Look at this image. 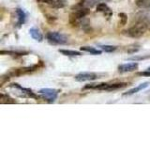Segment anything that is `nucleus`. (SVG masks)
<instances>
[{
    "mask_svg": "<svg viewBox=\"0 0 150 141\" xmlns=\"http://www.w3.org/2000/svg\"><path fill=\"white\" fill-rule=\"evenodd\" d=\"M150 58V55H144V56H131L129 59V60H133V61H139V60H144V59H147Z\"/></svg>",
    "mask_w": 150,
    "mask_h": 141,
    "instance_id": "23",
    "label": "nucleus"
},
{
    "mask_svg": "<svg viewBox=\"0 0 150 141\" xmlns=\"http://www.w3.org/2000/svg\"><path fill=\"white\" fill-rule=\"evenodd\" d=\"M15 12L18 16V26H21L22 25L25 23V20H26V14L25 12L23 9H20V8H17L15 9Z\"/></svg>",
    "mask_w": 150,
    "mask_h": 141,
    "instance_id": "15",
    "label": "nucleus"
},
{
    "mask_svg": "<svg viewBox=\"0 0 150 141\" xmlns=\"http://www.w3.org/2000/svg\"><path fill=\"white\" fill-rule=\"evenodd\" d=\"M148 26L149 21L147 19H140L126 31L127 35L133 38V39H138V38H141L143 35H144V33L148 29Z\"/></svg>",
    "mask_w": 150,
    "mask_h": 141,
    "instance_id": "1",
    "label": "nucleus"
},
{
    "mask_svg": "<svg viewBox=\"0 0 150 141\" xmlns=\"http://www.w3.org/2000/svg\"><path fill=\"white\" fill-rule=\"evenodd\" d=\"M147 70H150V67H148V68H147Z\"/></svg>",
    "mask_w": 150,
    "mask_h": 141,
    "instance_id": "26",
    "label": "nucleus"
},
{
    "mask_svg": "<svg viewBox=\"0 0 150 141\" xmlns=\"http://www.w3.org/2000/svg\"><path fill=\"white\" fill-rule=\"evenodd\" d=\"M139 50H140V44L132 43V44H129V46H127L125 51L129 54H134V53H136V52H138Z\"/></svg>",
    "mask_w": 150,
    "mask_h": 141,
    "instance_id": "19",
    "label": "nucleus"
},
{
    "mask_svg": "<svg viewBox=\"0 0 150 141\" xmlns=\"http://www.w3.org/2000/svg\"><path fill=\"white\" fill-rule=\"evenodd\" d=\"M96 11L98 12H101L103 14H105L107 16H111L112 15V11L111 9L108 7V5L106 4V2H100L97 5V9Z\"/></svg>",
    "mask_w": 150,
    "mask_h": 141,
    "instance_id": "11",
    "label": "nucleus"
},
{
    "mask_svg": "<svg viewBox=\"0 0 150 141\" xmlns=\"http://www.w3.org/2000/svg\"><path fill=\"white\" fill-rule=\"evenodd\" d=\"M0 54H1V55H9V56H21L28 55V54H29V52L25 51V50H1V51H0Z\"/></svg>",
    "mask_w": 150,
    "mask_h": 141,
    "instance_id": "12",
    "label": "nucleus"
},
{
    "mask_svg": "<svg viewBox=\"0 0 150 141\" xmlns=\"http://www.w3.org/2000/svg\"><path fill=\"white\" fill-rule=\"evenodd\" d=\"M80 50L83 51V52H87V53H90L91 55H101L102 54V51L100 49H96L95 47H92V46H82Z\"/></svg>",
    "mask_w": 150,
    "mask_h": 141,
    "instance_id": "16",
    "label": "nucleus"
},
{
    "mask_svg": "<svg viewBox=\"0 0 150 141\" xmlns=\"http://www.w3.org/2000/svg\"><path fill=\"white\" fill-rule=\"evenodd\" d=\"M135 4L140 9L150 11V0H135Z\"/></svg>",
    "mask_w": 150,
    "mask_h": 141,
    "instance_id": "18",
    "label": "nucleus"
},
{
    "mask_svg": "<svg viewBox=\"0 0 150 141\" xmlns=\"http://www.w3.org/2000/svg\"><path fill=\"white\" fill-rule=\"evenodd\" d=\"M129 86V83L118 82V83H92L87 84L84 86L86 89H98V90H106V91H114L117 89L124 88Z\"/></svg>",
    "mask_w": 150,
    "mask_h": 141,
    "instance_id": "2",
    "label": "nucleus"
},
{
    "mask_svg": "<svg viewBox=\"0 0 150 141\" xmlns=\"http://www.w3.org/2000/svg\"><path fill=\"white\" fill-rule=\"evenodd\" d=\"M58 52L66 56H78L83 55L82 52L75 51V50H69V49H59Z\"/></svg>",
    "mask_w": 150,
    "mask_h": 141,
    "instance_id": "17",
    "label": "nucleus"
},
{
    "mask_svg": "<svg viewBox=\"0 0 150 141\" xmlns=\"http://www.w3.org/2000/svg\"><path fill=\"white\" fill-rule=\"evenodd\" d=\"M100 49L102 51L106 52V53H112V52H114V51H115L117 49V47L115 46V45H107V44H105V45H100Z\"/></svg>",
    "mask_w": 150,
    "mask_h": 141,
    "instance_id": "22",
    "label": "nucleus"
},
{
    "mask_svg": "<svg viewBox=\"0 0 150 141\" xmlns=\"http://www.w3.org/2000/svg\"><path fill=\"white\" fill-rule=\"evenodd\" d=\"M0 102L1 103H15L16 101L14 99L11 98L8 95H6V94L1 93L0 94Z\"/></svg>",
    "mask_w": 150,
    "mask_h": 141,
    "instance_id": "20",
    "label": "nucleus"
},
{
    "mask_svg": "<svg viewBox=\"0 0 150 141\" xmlns=\"http://www.w3.org/2000/svg\"><path fill=\"white\" fill-rule=\"evenodd\" d=\"M74 78L78 82H86V81H94V80L100 78V77H98V74L96 73L83 72V73H80L76 74Z\"/></svg>",
    "mask_w": 150,
    "mask_h": 141,
    "instance_id": "6",
    "label": "nucleus"
},
{
    "mask_svg": "<svg viewBox=\"0 0 150 141\" xmlns=\"http://www.w3.org/2000/svg\"><path fill=\"white\" fill-rule=\"evenodd\" d=\"M11 88H18L19 90H20L22 92L21 94V96L23 97H30V98H34V99H38L39 98V96L36 95V94L33 92L31 89L29 88H23L22 86H20L19 84L17 83H13L11 85Z\"/></svg>",
    "mask_w": 150,
    "mask_h": 141,
    "instance_id": "8",
    "label": "nucleus"
},
{
    "mask_svg": "<svg viewBox=\"0 0 150 141\" xmlns=\"http://www.w3.org/2000/svg\"><path fill=\"white\" fill-rule=\"evenodd\" d=\"M118 17H119V22H118V26L119 27H122L124 26L127 22H128V16H127V14L124 13V12H120L118 14Z\"/></svg>",
    "mask_w": 150,
    "mask_h": 141,
    "instance_id": "21",
    "label": "nucleus"
},
{
    "mask_svg": "<svg viewBox=\"0 0 150 141\" xmlns=\"http://www.w3.org/2000/svg\"><path fill=\"white\" fill-rule=\"evenodd\" d=\"M148 86H149V83L148 82L142 83V84H140L139 86L135 87L133 88H131V89H129V90L127 91V92L123 93V95L124 96H126V95H132V94H135V93H137V92H139L141 90H143V89H144V88H146Z\"/></svg>",
    "mask_w": 150,
    "mask_h": 141,
    "instance_id": "13",
    "label": "nucleus"
},
{
    "mask_svg": "<svg viewBox=\"0 0 150 141\" xmlns=\"http://www.w3.org/2000/svg\"><path fill=\"white\" fill-rule=\"evenodd\" d=\"M37 1L49 5L54 9H62L66 6V0H37Z\"/></svg>",
    "mask_w": 150,
    "mask_h": 141,
    "instance_id": "9",
    "label": "nucleus"
},
{
    "mask_svg": "<svg viewBox=\"0 0 150 141\" xmlns=\"http://www.w3.org/2000/svg\"><path fill=\"white\" fill-rule=\"evenodd\" d=\"M138 63L136 62H129V63H124V64H120L118 66V72L120 73H131L134 72L138 69Z\"/></svg>",
    "mask_w": 150,
    "mask_h": 141,
    "instance_id": "7",
    "label": "nucleus"
},
{
    "mask_svg": "<svg viewBox=\"0 0 150 141\" xmlns=\"http://www.w3.org/2000/svg\"><path fill=\"white\" fill-rule=\"evenodd\" d=\"M29 34L33 40H35L39 42H41L43 41V35L40 32V30L37 27H31L29 29Z\"/></svg>",
    "mask_w": 150,
    "mask_h": 141,
    "instance_id": "10",
    "label": "nucleus"
},
{
    "mask_svg": "<svg viewBox=\"0 0 150 141\" xmlns=\"http://www.w3.org/2000/svg\"><path fill=\"white\" fill-rule=\"evenodd\" d=\"M46 39L51 44L54 45H65L68 44L69 39L67 35L57 31H51L46 34Z\"/></svg>",
    "mask_w": 150,
    "mask_h": 141,
    "instance_id": "3",
    "label": "nucleus"
},
{
    "mask_svg": "<svg viewBox=\"0 0 150 141\" xmlns=\"http://www.w3.org/2000/svg\"><path fill=\"white\" fill-rule=\"evenodd\" d=\"M98 2H100V0H80L78 5L83 8H86V9H89L93 7H95L96 5H98Z\"/></svg>",
    "mask_w": 150,
    "mask_h": 141,
    "instance_id": "14",
    "label": "nucleus"
},
{
    "mask_svg": "<svg viewBox=\"0 0 150 141\" xmlns=\"http://www.w3.org/2000/svg\"><path fill=\"white\" fill-rule=\"evenodd\" d=\"M100 2H109V1H111V0H100Z\"/></svg>",
    "mask_w": 150,
    "mask_h": 141,
    "instance_id": "25",
    "label": "nucleus"
},
{
    "mask_svg": "<svg viewBox=\"0 0 150 141\" xmlns=\"http://www.w3.org/2000/svg\"><path fill=\"white\" fill-rule=\"evenodd\" d=\"M40 66L36 64V65H32V66H27V67H22V68H16V69H11V70H8L7 74L9 77H16V76H21L23 74H27V73H31L35 70H39Z\"/></svg>",
    "mask_w": 150,
    "mask_h": 141,
    "instance_id": "4",
    "label": "nucleus"
},
{
    "mask_svg": "<svg viewBox=\"0 0 150 141\" xmlns=\"http://www.w3.org/2000/svg\"><path fill=\"white\" fill-rule=\"evenodd\" d=\"M139 76H146V77H150V70H144V72H140L136 73Z\"/></svg>",
    "mask_w": 150,
    "mask_h": 141,
    "instance_id": "24",
    "label": "nucleus"
},
{
    "mask_svg": "<svg viewBox=\"0 0 150 141\" xmlns=\"http://www.w3.org/2000/svg\"><path fill=\"white\" fill-rule=\"evenodd\" d=\"M59 90L54 88H41L39 90V94L42 99H44L49 103H54L57 99Z\"/></svg>",
    "mask_w": 150,
    "mask_h": 141,
    "instance_id": "5",
    "label": "nucleus"
}]
</instances>
